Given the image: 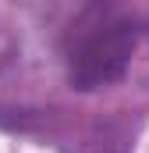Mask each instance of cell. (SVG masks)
Listing matches in <instances>:
<instances>
[{"label": "cell", "mask_w": 149, "mask_h": 153, "mask_svg": "<svg viewBox=\"0 0 149 153\" xmlns=\"http://www.w3.org/2000/svg\"><path fill=\"white\" fill-rule=\"evenodd\" d=\"M139 46V18L128 0H85L64 29L68 82L78 93L121 82Z\"/></svg>", "instance_id": "1"}]
</instances>
